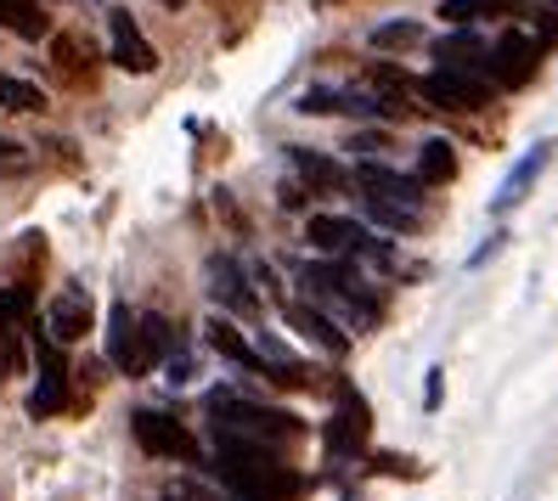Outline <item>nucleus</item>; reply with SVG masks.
Returning a JSON list of instances; mask_svg holds the SVG:
<instances>
[{"label": "nucleus", "mask_w": 558, "mask_h": 501, "mask_svg": "<svg viewBox=\"0 0 558 501\" xmlns=\"http://www.w3.org/2000/svg\"><path fill=\"white\" fill-rule=\"evenodd\" d=\"M215 479L226 485L232 501H293L300 496V474L282 467L277 451L226 440V433H215Z\"/></svg>", "instance_id": "obj_1"}, {"label": "nucleus", "mask_w": 558, "mask_h": 501, "mask_svg": "<svg viewBox=\"0 0 558 501\" xmlns=\"http://www.w3.org/2000/svg\"><path fill=\"white\" fill-rule=\"evenodd\" d=\"M300 282H305V293L316 298V305H327V310H339L350 327H373L378 316H384V293L355 271V265H344V259H305L300 265Z\"/></svg>", "instance_id": "obj_2"}, {"label": "nucleus", "mask_w": 558, "mask_h": 501, "mask_svg": "<svg viewBox=\"0 0 558 501\" xmlns=\"http://www.w3.org/2000/svg\"><path fill=\"white\" fill-rule=\"evenodd\" d=\"M209 412H215V433L226 440H243V445H293L305 433V423L293 412H277V406H259V400H243V394H209Z\"/></svg>", "instance_id": "obj_3"}, {"label": "nucleus", "mask_w": 558, "mask_h": 501, "mask_svg": "<svg viewBox=\"0 0 558 501\" xmlns=\"http://www.w3.org/2000/svg\"><path fill=\"white\" fill-rule=\"evenodd\" d=\"M333 394H339V412L327 417V462H350V456H361L367 451V433H373V412H367V400H361V389L355 383H333Z\"/></svg>", "instance_id": "obj_4"}, {"label": "nucleus", "mask_w": 558, "mask_h": 501, "mask_svg": "<svg viewBox=\"0 0 558 501\" xmlns=\"http://www.w3.org/2000/svg\"><path fill=\"white\" fill-rule=\"evenodd\" d=\"M130 433H136V445L147 451V456H163V462H198L204 451H198V433H192L186 423H175L170 412H136L130 417Z\"/></svg>", "instance_id": "obj_5"}, {"label": "nucleus", "mask_w": 558, "mask_h": 501, "mask_svg": "<svg viewBox=\"0 0 558 501\" xmlns=\"http://www.w3.org/2000/svg\"><path fill=\"white\" fill-rule=\"evenodd\" d=\"M412 90L423 96V102L446 108V113H480L490 96H497V85H490V80L463 74V69H435L429 80H412Z\"/></svg>", "instance_id": "obj_6"}, {"label": "nucleus", "mask_w": 558, "mask_h": 501, "mask_svg": "<svg viewBox=\"0 0 558 501\" xmlns=\"http://www.w3.org/2000/svg\"><path fill=\"white\" fill-rule=\"evenodd\" d=\"M300 113H344V119H407L401 108H389L373 90H350V85H311L300 96Z\"/></svg>", "instance_id": "obj_7"}, {"label": "nucleus", "mask_w": 558, "mask_h": 501, "mask_svg": "<svg viewBox=\"0 0 558 501\" xmlns=\"http://www.w3.org/2000/svg\"><path fill=\"white\" fill-rule=\"evenodd\" d=\"M108 361L119 366L124 378H147L153 366H158V361L147 355V344H142V316L130 310L124 298L108 310Z\"/></svg>", "instance_id": "obj_8"}, {"label": "nucleus", "mask_w": 558, "mask_h": 501, "mask_svg": "<svg viewBox=\"0 0 558 501\" xmlns=\"http://www.w3.org/2000/svg\"><path fill=\"white\" fill-rule=\"evenodd\" d=\"M536 57H542V40H531L524 28H508V35H502L497 46H490L485 74H490V85H531Z\"/></svg>", "instance_id": "obj_9"}, {"label": "nucleus", "mask_w": 558, "mask_h": 501, "mask_svg": "<svg viewBox=\"0 0 558 501\" xmlns=\"http://www.w3.org/2000/svg\"><path fill=\"white\" fill-rule=\"evenodd\" d=\"M108 62H113V69H124V74H153L158 69V51L142 40L136 17H130L124 7L108 12Z\"/></svg>", "instance_id": "obj_10"}, {"label": "nucleus", "mask_w": 558, "mask_h": 501, "mask_svg": "<svg viewBox=\"0 0 558 501\" xmlns=\"http://www.w3.org/2000/svg\"><path fill=\"white\" fill-rule=\"evenodd\" d=\"M35 361H40V389L28 394V412L57 417L62 406H69V366H62V350L46 339V332H35Z\"/></svg>", "instance_id": "obj_11"}, {"label": "nucleus", "mask_w": 558, "mask_h": 501, "mask_svg": "<svg viewBox=\"0 0 558 501\" xmlns=\"http://www.w3.org/2000/svg\"><path fill=\"white\" fill-rule=\"evenodd\" d=\"M90 321H96V305H90V293L74 282V288H62V293L51 298V310H46V339H51V344H80L85 332H90Z\"/></svg>", "instance_id": "obj_12"}, {"label": "nucleus", "mask_w": 558, "mask_h": 501, "mask_svg": "<svg viewBox=\"0 0 558 501\" xmlns=\"http://www.w3.org/2000/svg\"><path fill=\"white\" fill-rule=\"evenodd\" d=\"M209 298L220 310H232V316H254L259 310V298H254L243 265L232 254H209Z\"/></svg>", "instance_id": "obj_13"}, {"label": "nucleus", "mask_w": 558, "mask_h": 501, "mask_svg": "<svg viewBox=\"0 0 558 501\" xmlns=\"http://www.w3.org/2000/svg\"><path fill=\"white\" fill-rule=\"evenodd\" d=\"M373 231L361 225V220H350V215H311L305 220V243H316L322 254H333V259H350V254H361V243H367Z\"/></svg>", "instance_id": "obj_14"}, {"label": "nucleus", "mask_w": 558, "mask_h": 501, "mask_svg": "<svg viewBox=\"0 0 558 501\" xmlns=\"http://www.w3.org/2000/svg\"><path fill=\"white\" fill-rule=\"evenodd\" d=\"M355 186H361V197H378V204H396V209H412V215L423 204V186L412 175H396L389 163H361Z\"/></svg>", "instance_id": "obj_15"}, {"label": "nucleus", "mask_w": 558, "mask_h": 501, "mask_svg": "<svg viewBox=\"0 0 558 501\" xmlns=\"http://www.w3.org/2000/svg\"><path fill=\"white\" fill-rule=\"evenodd\" d=\"M547 158H553V142H536L531 152H519V163L508 170V181L497 186V197H490V215H508V209H519L524 197H531V186L542 181Z\"/></svg>", "instance_id": "obj_16"}, {"label": "nucleus", "mask_w": 558, "mask_h": 501, "mask_svg": "<svg viewBox=\"0 0 558 501\" xmlns=\"http://www.w3.org/2000/svg\"><path fill=\"white\" fill-rule=\"evenodd\" d=\"M282 316H288V327H300L311 344H322L327 355H344L350 350V339H344V327L327 316V310H316V305H305V298H282Z\"/></svg>", "instance_id": "obj_17"}, {"label": "nucleus", "mask_w": 558, "mask_h": 501, "mask_svg": "<svg viewBox=\"0 0 558 501\" xmlns=\"http://www.w3.org/2000/svg\"><path fill=\"white\" fill-rule=\"evenodd\" d=\"M204 332H209V350H215V355H226L232 366H243V372H259V378L271 372L266 355H259V350H254V344H248L243 332H238L232 321H226V316H209V321H204Z\"/></svg>", "instance_id": "obj_18"}, {"label": "nucleus", "mask_w": 558, "mask_h": 501, "mask_svg": "<svg viewBox=\"0 0 558 501\" xmlns=\"http://www.w3.org/2000/svg\"><path fill=\"white\" fill-rule=\"evenodd\" d=\"M288 170L300 175L305 192H344V186H350V175L339 170V163L322 158V152H311V147H288Z\"/></svg>", "instance_id": "obj_19"}, {"label": "nucleus", "mask_w": 558, "mask_h": 501, "mask_svg": "<svg viewBox=\"0 0 558 501\" xmlns=\"http://www.w3.org/2000/svg\"><path fill=\"white\" fill-rule=\"evenodd\" d=\"M435 57H440V69H463V74H474V69H485L490 46L474 35V28H451V35L435 40Z\"/></svg>", "instance_id": "obj_20"}, {"label": "nucleus", "mask_w": 558, "mask_h": 501, "mask_svg": "<svg viewBox=\"0 0 558 501\" xmlns=\"http://www.w3.org/2000/svg\"><path fill=\"white\" fill-rule=\"evenodd\" d=\"M457 181V147L451 142H423L417 147V186H446Z\"/></svg>", "instance_id": "obj_21"}, {"label": "nucleus", "mask_w": 558, "mask_h": 501, "mask_svg": "<svg viewBox=\"0 0 558 501\" xmlns=\"http://www.w3.org/2000/svg\"><path fill=\"white\" fill-rule=\"evenodd\" d=\"M440 17L451 28H474L480 17H524V12H513V0H446Z\"/></svg>", "instance_id": "obj_22"}, {"label": "nucleus", "mask_w": 558, "mask_h": 501, "mask_svg": "<svg viewBox=\"0 0 558 501\" xmlns=\"http://www.w3.org/2000/svg\"><path fill=\"white\" fill-rule=\"evenodd\" d=\"M0 108H7V113H46V90L35 80L0 74Z\"/></svg>", "instance_id": "obj_23"}, {"label": "nucleus", "mask_w": 558, "mask_h": 501, "mask_svg": "<svg viewBox=\"0 0 558 501\" xmlns=\"http://www.w3.org/2000/svg\"><path fill=\"white\" fill-rule=\"evenodd\" d=\"M0 23H7L12 35H23V40H40L46 35V17H40L35 0H0Z\"/></svg>", "instance_id": "obj_24"}, {"label": "nucleus", "mask_w": 558, "mask_h": 501, "mask_svg": "<svg viewBox=\"0 0 558 501\" xmlns=\"http://www.w3.org/2000/svg\"><path fill=\"white\" fill-rule=\"evenodd\" d=\"M28 305H35V293H28V282H17V288H7V293H0V344H7V339H17V321L28 316Z\"/></svg>", "instance_id": "obj_25"}, {"label": "nucleus", "mask_w": 558, "mask_h": 501, "mask_svg": "<svg viewBox=\"0 0 558 501\" xmlns=\"http://www.w3.org/2000/svg\"><path fill=\"white\" fill-rule=\"evenodd\" d=\"M417 40H423V23H412V17H396V23L373 28V51H401V46H417Z\"/></svg>", "instance_id": "obj_26"}, {"label": "nucleus", "mask_w": 558, "mask_h": 501, "mask_svg": "<svg viewBox=\"0 0 558 501\" xmlns=\"http://www.w3.org/2000/svg\"><path fill=\"white\" fill-rule=\"evenodd\" d=\"M51 57H57V69H69V74H85V62H90V46L80 35H57L51 40Z\"/></svg>", "instance_id": "obj_27"}, {"label": "nucleus", "mask_w": 558, "mask_h": 501, "mask_svg": "<svg viewBox=\"0 0 558 501\" xmlns=\"http://www.w3.org/2000/svg\"><path fill=\"white\" fill-rule=\"evenodd\" d=\"M367 215L384 225V231H401V237H412L417 231V215L412 209H396V204H378V197H367Z\"/></svg>", "instance_id": "obj_28"}, {"label": "nucleus", "mask_w": 558, "mask_h": 501, "mask_svg": "<svg viewBox=\"0 0 558 501\" xmlns=\"http://www.w3.org/2000/svg\"><path fill=\"white\" fill-rule=\"evenodd\" d=\"M170 501H232V496L215 490V485H204V479H175V485H170Z\"/></svg>", "instance_id": "obj_29"}, {"label": "nucleus", "mask_w": 558, "mask_h": 501, "mask_svg": "<svg viewBox=\"0 0 558 501\" xmlns=\"http://www.w3.org/2000/svg\"><path fill=\"white\" fill-rule=\"evenodd\" d=\"M373 467H384V474H396V479H417V474H423V467H417L412 456H396V451H378V456H373Z\"/></svg>", "instance_id": "obj_30"}, {"label": "nucleus", "mask_w": 558, "mask_h": 501, "mask_svg": "<svg viewBox=\"0 0 558 501\" xmlns=\"http://www.w3.org/2000/svg\"><path fill=\"white\" fill-rule=\"evenodd\" d=\"M440 400H446V372H440V366H429V372H423V406H440Z\"/></svg>", "instance_id": "obj_31"}, {"label": "nucleus", "mask_w": 558, "mask_h": 501, "mask_svg": "<svg viewBox=\"0 0 558 501\" xmlns=\"http://www.w3.org/2000/svg\"><path fill=\"white\" fill-rule=\"evenodd\" d=\"M305 197H311V192H305L300 181H282V197H277V204H282V209H305Z\"/></svg>", "instance_id": "obj_32"}, {"label": "nucleus", "mask_w": 558, "mask_h": 501, "mask_svg": "<svg viewBox=\"0 0 558 501\" xmlns=\"http://www.w3.org/2000/svg\"><path fill=\"white\" fill-rule=\"evenodd\" d=\"M170 383H192V361H186L181 350L170 355Z\"/></svg>", "instance_id": "obj_33"}, {"label": "nucleus", "mask_w": 558, "mask_h": 501, "mask_svg": "<svg viewBox=\"0 0 558 501\" xmlns=\"http://www.w3.org/2000/svg\"><path fill=\"white\" fill-rule=\"evenodd\" d=\"M502 243H508V237H502V231H497V237H485V248H480V254H474L469 265H485V259H497V248H502Z\"/></svg>", "instance_id": "obj_34"}, {"label": "nucleus", "mask_w": 558, "mask_h": 501, "mask_svg": "<svg viewBox=\"0 0 558 501\" xmlns=\"http://www.w3.org/2000/svg\"><path fill=\"white\" fill-rule=\"evenodd\" d=\"M0 158H23V147H17V142H7V136H0Z\"/></svg>", "instance_id": "obj_35"}, {"label": "nucleus", "mask_w": 558, "mask_h": 501, "mask_svg": "<svg viewBox=\"0 0 558 501\" xmlns=\"http://www.w3.org/2000/svg\"><path fill=\"white\" fill-rule=\"evenodd\" d=\"M158 7H170V12H175V7H186V0H158Z\"/></svg>", "instance_id": "obj_36"}]
</instances>
